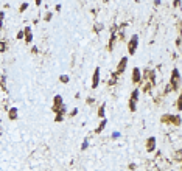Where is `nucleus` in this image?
<instances>
[{
    "label": "nucleus",
    "instance_id": "obj_7",
    "mask_svg": "<svg viewBox=\"0 0 182 171\" xmlns=\"http://www.w3.org/2000/svg\"><path fill=\"white\" fill-rule=\"evenodd\" d=\"M25 33H26V42H30V40H31V30H30V28H26V30H25Z\"/></svg>",
    "mask_w": 182,
    "mask_h": 171
},
{
    "label": "nucleus",
    "instance_id": "obj_9",
    "mask_svg": "<svg viewBox=\"0 0 182 171\" xmlns=\"http://www.w3.org/2000/svg\"><path fill=\"white\" fill-rule=\"evenodd\" d=\"M3 50H5V44L0 42V51H3Z\"/></svg>",
    "mask_w": 182,
    "mask_h": 171
},
{
    "label": "nucleus",
    "instance_id": "obj_8",
    "mask_svg": "<svg viewBox=\"0 0 182 171\" xmlns=\"http://www.w3.org/2000/svg\"><path fill=\"white\" fill-rule=\"evenodd\" d=\"M16 111H17V109H11V118H16Z\"/></svg>",
    "mask_w": 182,
    "mask_h": 171
},
{
    "label": "nucleus",
    "instance_id": "obj_2",
    "mask_svg": "<svg viewBox=\"0 0 182 171\" xmlns=\"http://www.w3.org/2000/svg\"><path fill=\"white\" fill-rule=\"evenodd\" d=\"M98 81H100V70H98V68H97V70H95V73H93L92 86H93V87H97V86H98Z\"/></svg>",
    "mask_w": 182,
    "mask_h": 171
},
{
    "label": "nucleus",
    "instance_id": "obj_4",
    "mask_svg": "<svg viewBox=\"0 0 182 171\" xmlns=\"http://www.w3.org/2000/svg\"><path fill=\"white\" fill-rule=\"evenodd\" d=\"M178 81H179V72L174 70L173 72V84H178Z\"/></svg>",
    "mask_w": 182,
    "mask_h": 171
},
{
    "label": "nucleus",
    "instance_id": "obj_5",
    "mask_svg": "<svg viewBox=\"0 0 182 171\" xmlns=\"http://www.w3.org/2000/svg\"><path fill=\"white\" fill-rule=\"evenodd\" d=\"M154 142H156V139H150L148 140V151H153V146H154Z\"/></svg>",
    "mask_w": 182,
    "mask_h": 171
},
{
    "label": "nucleus",
    "instance_id": "obj_1",
    "mask_svg": "<svg viewBox=\"0 0 182 171\" xmlns=\"http://www.w3.org/2000/svg\"><path fill=\"white\" fill-rule=\"evenodd\" d=\"M137 40H139V37H137V36H132L131 42H129V53H131V54H132L134 51H136V47H137Z\"/></svg>",
    "mask_w": 182,
    "mask_h": 171
},
{
    "label": "nucleus",
    "instance_id": "obj_10",
    "mask_svg": "<svg viewBox=\"0 0 182 171\" xmlns=\"http://www.w3.org/2000/svg\"><path fill=\"white\" fill-rule=\"evenodd\" d=\"M2 19H3V12H0V26H2Z\"/></svg>",
    "mask_w": 182,
    "mask_h": 171
},
{
    "label": "nucleus",
    "instance_id": "obj_11",
    "mask_svg": "<svg viewBox=\"0 0 182 171\" xmlns=\"http://www.w3.org/2000/svg\"><path fill=\"white\" fill-rule=\"evenodd\" d=\"M40 2H42V0H36V5H40Z\"/></svg>",
    "mask_w": 182,
    "mask_h": 171
},
{
    "label": "nucleus",
    "instance_id": "obj_6",
    "mask_svg": "<svg viewBox=\"0 0 182 171\" xmlns=\"http://www.w3.org/2000/svg\"><path fill=\"white\" fill-rule=\"evenodd\" d=\"M139 79H140V72H139V68H134V81L137 83Z\"/></svg>",
    "mask_w": 182,
    "mask_h": 171
},
{
    "label": "nucleus",
    "instance_id": "obj_3",
    "mask_svg": "<svg viewBox=\"0 0 182 171\" xmlns=\"http://www.w3.org/2000/svg\"><path fill=\"white\" fill-rule=\"evenodd\" d=\"M126 58H123V59H121V62H120V65H118V73H121V72H123L125 70V67H126Z\"/></svg>",
    "mask_w": 182,
    "mask_h": 171
}]
</instances>
